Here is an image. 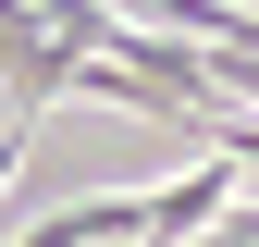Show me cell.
I'll return each instance as SVG.
<instances>
[{
  "label": "cell",
  "instance_id": "obj_1",
  "mask_svg": "<svg viewBox=\"0 0 259 247\" xmlns=\"http://www.w3.org/2000/svg\"><path fill=\"white\" fill-rule=\"evenodd\" d=\"M235 198H247V161H235V148H198V173L148 185V198H74V210H37V223L0 235V247H185L198 223H222Z\"/></svg>",
  "mask_w": 259,
  "mask_h": 247
},
{
  "label": "cell",
  "instance_id": "obj_2",
  "mask_svg": "<svg viewBox=\"0 0 259 247\" xmlns=\"http://www.w3.org/2000/svg\"><path fill=\"white\" fill-rule=\"evenodd\" d=\"M74 74H87V50H74V37H50L37 13H13V0H0V111L37 124L50 99H74Z\"/></svg>",
  "mask_w": 259,
  "mask_h": 247
}]
</instances>
